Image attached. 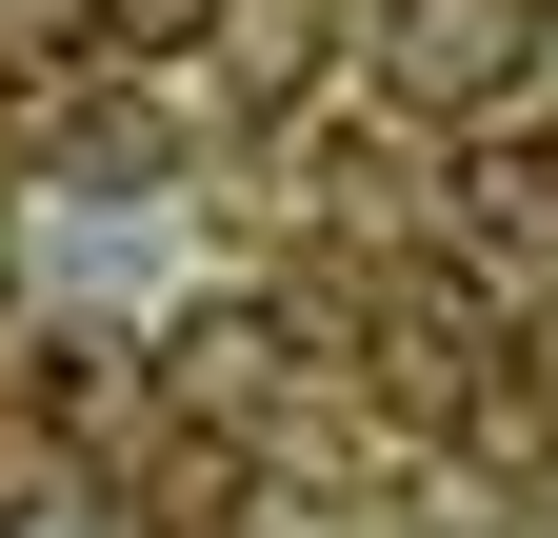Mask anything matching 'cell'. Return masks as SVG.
Returning a JSON list of instances; mask_svg holds the SVG:
<instances>
[{
    "instance_id": "obj_1",
    "label": "cell",
    "mask_w": 558,
    "mask_h": 538,
    "mask_svg": "<svg viewBox=\"0 0 558 538\" xmlns=\"http://www.w3.org/2000/svg\"><path fill=\"white\" fill-rule=\"evenodd\" d=\"M379 60H399V100H499L519 81V60H538V21H519V0H399V21H379Z\"/></svg>"
},
{
    "instance_id": "obj_2",
    "label": "cell",
    "mask_w": 558,
    "mask_h": 538,
    "mask_svg": "<svg viewBox=\"0 0 558 538\" xmlns=\"http://www.w3.org/2000/svg\"><path fill=\"white\" fill-rule=\"evenodd\" d=\"M180 399H279V299H220V319H180Z\"/></svg>"
},
{
    "instance_id": "obj_3",
    "label": "cell",
    "mask_w": 558,
    "mask_h": 538,
    "mask_svg": "<svg viewBox=\"0 0 558 538\" xmlns=\"http://www.w3.org/2000/svg\"><path fill=\"white\" fill-rule=\"evenodd\" d=\"M459 199H478V220H538V199H558V140H459Z\"/></svg>"
},
{
    "instance_id": "obj_4",
    "label": "cell",
    "mask_w": 558,
    "mask_h": 538,
    "mask_svg": "<svg viewBox=\"0 0 558 538\" xmlns=\"http://www.w3.org/2000/svg\"><path fill=\"white\" fill-rule=\"evenodd\" d=\"M81 40H100V0H0V81H60Z\"/></svg>"
},
{
    "instance_id": "obj_5",
    "label": "cell",
    "mask_w": 558,
    "mask_h": 538,
    "mask_svg": "<svg viewBox=\"0 0 558 538\" xmlns=\"http://www.w3.org/2000/svg\"><path fill=\"white\" fill-rule=\"evenodd\" d=\"M199 21H220V0H100V40H120V60H180Z\"/></svg>"
},
{
    "instance_id": "obj_6",
    "label": "cell",
    "mask_w": 558,
    "mask_h": 538,
    "mask_svg": "<svg viewBox=\"0 0 558 538\" xmlns=\"http://www.w3.org/2000/svg\"><path fill=\"white\" fill-rule=\"evenodd\" d=\"M0 538H120V518H100L81 479H40V499H0Z\"/></svg>"
}]
</instances>
